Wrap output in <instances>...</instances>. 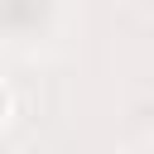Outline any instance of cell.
<instances>
[{"instance_id":"6da1fadb","label":"cell","mask_w":154,"mask_h":154,"mask_svg":"<svg viewBox=\"0 0 154 154\" xmlns=\"http://www.w3.org/2000/svg\"><path fill=\"white\" fill-rule=\"evenodd\" d=\"M5 111H10V96H5V87H0V120H5Z\"/></svg>"}]
</instances>
